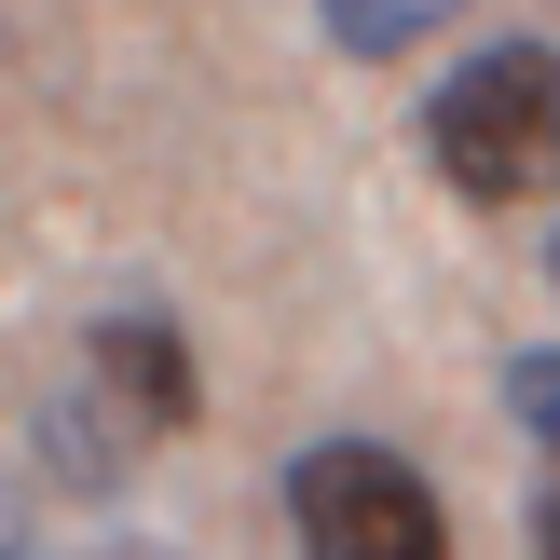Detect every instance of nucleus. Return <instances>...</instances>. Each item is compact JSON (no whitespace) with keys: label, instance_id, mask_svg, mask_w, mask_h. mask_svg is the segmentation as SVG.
<instances>
[{"label":"nucleus","instance_id":"nucleus-1","mask_svg":"<svg viewBox=\"0 0 560 560\" xmlns=\"http://www.w3.org/2000/svg\"><path fill=\"white\" fill-rule=\"evenodd\" d=\"M424 151L465 206H534L560 191V42H479L424 96Z\"/></svg>","mask_w":560,"mask_h":560},{"label":"nucleus","instance_id":"nucleus-2","mask_svg":"<svg viewBox=\"0 0 560 560\" xmlns=\"http://www.w3.org/2000/svg\"><path fill=\"white\" fill-rule=\"evenodd\" d=\"M288 534H301V560H452L424 465L383 452V438H315L288 465Z\"/></svg>","mask_w":560,"mask_h":560},{"label":"nucleus","instance_id":"nucleus-3","mask_svg":"<svg viewBox=\"0 0 560 560\" xmlns=\"http://www.w3.org/2000/svg\"><path fill=\"white\" fill-rule=\"evenodd\" d=\"M82 383H96L137 438H178L191 410H206V397H191V342H178L164 315H109L96 342H82Z\"/></svg>","mask_w":560,"mask_h":560},{"label":"nucleus","instance_id":"nucleus-4","mask_svg":"<svg viewBox=\"0 0 560 560\" xmlns=\"http://www.w3.org/2000/svg\"><path fill=\"white\" fill-rule=\"evenodd\" d=\"M27 452H42V479H55V492H109V479H124L137 452H151V438H137L124 410H109L96 383L69 370V397H42V424H27Z\"/></svg>","mask_w":560,"mask_h":560},{"label":"nucleus","instance_id":"nucleus-5","mask_svg":"<svg viewBox=\"0 0 560 560\" xmlns=\"http://www.w3.org/2000/svg\"><path fill=\"white\" fill-rule=\"evenodd\" d=\"M315 14H328V42H342V55H410V42H438L465 0H315Z\"/></svg>","mask_w":560,"mask_h":560},{"label":"nucleus","instance_id":"nucleus-6","mask_svg":"<svg viewBox=\"0 0 560 560\" xmlns=\"http://www.w3.org/2000/svg\"><path fill=\"white\" fill-rule=\"evenodd\" d=\"M506 410H520V438H534V452H560V342L506 355Z\"/></svg>","mask_w":560,"mask_h":560},{"label":"nucleus","instance_id":"nucleus-7","mask_svg":"<svg viewBox=\"0 0 560 560\" xmlns=\"http://www.w3.org/2000/svg\"><path fill=\"white\" fill-rule=\"evenodd\" d=\"M534 560H560V492H547V520H534Z\"/></svg>","mask_w":560,"mask_h":560},{"label":"nucleus","instance_id":"nucleus-8","mask_svg":"<svg viewBox=\"0 0 560 560\" xmlns=\"http://www.w3.org/2000/svg\"><path fill=\"white\" fill-rule=\"evenodd\" d=\"M547 288H560V233H547Z\"/></svg>","mask_w":560,"mask_h":560},{"label":"nucleus","instance_id":"nucleus-9","mask_svg":"<svg viewBox=\"0 0 560 560\" xmlns=\"http://www.w3.org/2000/svg\"><path fill=\"white\" fill-rule=\"evenodd\" d=\"M0 560H14V520H0Z\"/></svg>","mask_w":560,"mask_h":560}]
</instances>
